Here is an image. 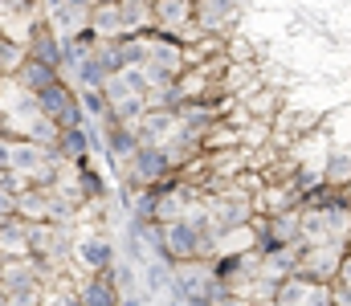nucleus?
Listing matches in <instances>:
<instances>
[{
    "label": "nucleus",
    "mask_w": 351,
    "mask_h": 306,
    "mask_svg": "<svg viewBox=\"0 0 351 306\" xmlns=\"http://www.w3.org/2000/svg\"><path fill=\"white\" fill-rule=\"evenodd\" d=\"M62 4H74V8H94V0H62Z\"/></svg>",
    "instance_id": "nucleus-25"
},
{
    "label": "nucleus",
    "mask_w": 351,
    "mask_h": 306,
    "mask_svg": "<svg viewBox=\"0 0 351 306\" xmlns=\"http://www.w3.org/2000/svg\"><path fill=\"white\" fill-rule=\"evenodd\" d=\"M351 237V201L302 208V241H348Z\"/></svg>",
    "instance_id": "nucleus-2"
},
{
    "label": "nucleus",
    "mask_w": 351,
    "mask_h": 306,
    "mask_svg": "<svg viewBox=\"0 0 351 306\" xmlns=\"http://www.w3.org/2000/svg\"><path fill=\"white\" fill-rule=\"evenodd\" d=\"M241 102H245L250 118H269V123H274V114L286 106V90H282V86H265V82H262L254 94H245Z\"/></svg>",
    "instance_id": "nucleus-16"
},
{
    "label": "nucleus",
    "mask_w": 351,
    "mask_h": 306,
    "mask_svg": "<svg viewBox=\"0 0 351 306\" xmlns=\"http://www.w3.org/2000/svg\"><path fill=\"white\" fill-rule=\"evenodd\" d=\"M8 139H12V135H8ZM49 155H53V147H45V143H33V139H12V160H8V168L33 180V172H37Z\"/></svg>",
    "instance_id": "nucleus-13"
},
{
    "label": "nucleus",
    "mask_w": 351,
    "mask_h": 306,
    "mask_svg": "<svg viewBox=\"0 0 351 306\" xmlns=\"http://www.w3.org/2000/svg\"><path fill=\"white\" fill-rule=\"evenodd\" d=\"M82 306H119L123 303V290L110 282V274H90L86 282L78 286Z\"/></svg>",
    "instance_id": "nucleus-15"
},
{
    "label": "nucleus",
    "mask_w": 351,
    "mask_h": 306,
    "mask_svg": "<svg viewBox=\"0 0 351 306\" xmlns=\"http://www.w3.org/2000/svg\"><path fill=\"white\" fill-rule=\"evenodd\" d=\"M139 306H147V303H139Z\"/></svg>",
    "instance_id": "nucleus-27"
},
{
    "label": "nucleus",
    "mask_w": 351,
    "mask_h": 306,
    "mask_svg": "<svg viewBox=\"0 0 351 306\" xmlns=\"http://www.w3.org/2000/svg\"><path fill=\"white\" fill-rule=\"evenodd\" d=\"M90 29L94 37H127V21H123V4L119 0H102L90 8Z\"/></svg>",
    "instance_id": "nucleus-14"
},
{
    "label": "nucleus",
    "mask_w": 351,
    "mask_h": 306,
    "mask_svg": "<svg viewBox=\"0 0 351 306\" xmlns=\"http://www.w3.org/2000/svg\"><path fill=\"white\" fill-rule=\"evenodd\" d=\"M241 8L245 0H192V21L200 25V33H237V21H241Z\"/></svg>",
    "instance_id": "nucleus-5"
},
{
    "label": "nucleus",
    "mask_w": 351,
    "mask_h": 306,
    "mask_svg": "<svg viewBox=\"0 0 351 306\" xmlns=\"http://www.w3.org/2000/svg\"><path fill=\"white\" fill-rule=\"evenodd\" d=\"M156 257H168V262L217 257V233H213V229H200V225H192L188 216L168 220V225H164V249H160Z\"/></svg>",
    "instance_id": "nucleus-1"
},
{
    "label": "nucleus",
    "mask_w": 351,
    "mask_h": 306,
    "mask_svg": "<svg viewBox=\"0 0 351 306\" xmlns=\"http://www.w3.org/2000/svg\"><path fill=\"white\" fill-rule=\"evenodd\" d=\"M8 160H12V139L0 135V172H8Z\"/></svg>",
    "instance_id": "nucleus-23"
},
{
    "label": "nucleus",
    "mask_w": 351,
    "mask_h": 306,
    "mask_svg": "<svg viewBox=\"0 0 351 306\" xmlns=\"http://www.w3.org/2000/svg\"><path fill=\"white\" fill-rule=\"evenodd\" d=\"M37 106L41 114H49L58 127H86V110H82V99H78V86L74 82H53L49 90L37 94Z\"/></svg>",
    "instance_id": "nucleus-4"
},
{
    "label": "nucleus",
    "mask_w": 351,
    "mask_h": 306,
    "mask_svg": "<svg viewBox=\"0 0 351 306\" xmlns=\"http://www.w3.org/2000/svg\"><path fill=\"white\" fill-rule=\"evenodd\" d=\"M8 216H16V192H8V188H0V225H4Z\"/></svg>",
    "instance_id": "nucleus-22"
},
{
    "label": "nucleus",
    "mask_w": 351,
    "mask_h": 306,
    "mask_svg": "<svg viewBox=\"0 0 351 306\" xmlns=\"http://www.w3.org/2000/svg\"><path fill=\"white\" fill-rule=\"evenodd\" d=\"M41 306H82V294H78V290H62V286H58L53 294H45V298H41Z\"/></svg>",
    "instance_id": "nucleus-21"
},
{
    "label": "nucleus",
    "mask_w": 351,
    "mask_h": 306,
    "mask_svg": "<svg viewBox=\"0 0 351 306\" xmlns=\"http://www.w3.org/2000/svg\"><path fill=\"white\" fill-rule=\"evenodd\" d=\"M78 184H82V196H86V201H106V192H110L106 176H98V172L90 168V160L78 164Z\"/></svg>",
    "instance_id": "nucleus-20"
},
{
    "label": "nucleus",
    "mask_w": 351,
    "mask_h": 306,
    "mask_svg": "<svg viewBox=\"0 0 351 306\" xmlns=\"http://www.w3.org/2000/svg\"><path fill=\"white\" fill-rule=\"evenodd\" d=\"M143 282H147V290L152 294H164V290H172L176 286V262H168V257H147L143 262Z\"/></svg>",
    "instance_id": "nucleus-18"
},
{
    "label": "nucleus",
    "mask_w": 351,
    "mask_h": 306,
    "mask_svg": "<svg viewBox=\"0 0 351 306\" xmlns=\"http://www.w3.org/2000/svg\"><path fill=\"white\" fill-rule=\"evenodd\" d=\"M0 82H4V70H0Z\"/></svg>",
    "instance_id": "nucleus-26"
},
{
    "label": "nucleus",
    "mask_w": 351,
    "mask_h": 306,
    "mask_svg": "<svg viewBox=\"0 0 351 306\" xmlns=\"http://www.w3.org/2000/svg\"><path fill=\"white\" fill-rule=\"evenodd\" d=\"M348 257V241H306L298 257V274L311 282H335Z\"/></svg>",
    "instance_id": "nucleus-3"
},
{
    "label": "nucleus",
    "mask_w": 351,
    "mask_h": 306,
    "mask_svg": "<svg viewBox=\"0 0 351 306\" xmlns=\"http://www.w3.org/2000/svg\"><path fill=\"white\" fill-rule=\"evenodd\" d=\"M25 53L29 58H37V62H49V66H58L62 70V33L41 16L37 25H33V33H29V41H25Z\"/></svg>",
    "instance_id": "nucleus-8"
},
{
    "label": "nucleus",
    "mask_w": 351,
    "mask_h": 306,
    "mask_svg": "<svg viewBox=\"0 0 351 306\" xmlns=\"http://www.w3.org/2000/svg\"><path fill=\"white\" fill-rule=\"evenodd\" d=\"M131 127H135L139 143H168L180 131V110H172V106H147Z\"/></svg>",
    "instance_id": "nucleus-7"
},
{
    "label": "nucleus",
    "mask_w": 351,
    "mask_h": 306,
    "mask_svg": "<svg viewBox=\"0 0 351 306\" xmlns=\"http://www.w3.org/2000/svg\"><path fill=\"white\" fill-rule=\"evenodd\" d=\"M323 180H327L331 188H348L351 184V147H327Z\"/></svg>",
    "instance_id": "nucleus-17"
},
{
    "label": "nucleus",
    "mask_w": 351,
    "mask_h": 306,
    "mask_svg": "<svg viewBox=\"0 0 351 306\" xmlns=\"http://www.w3.org/2000/svg\"><path fill=\"white\" fill-rule=\"evenodd\" d=\"M335 282H343L351 290V249H348V257H343V266H339V278H335Z\"/></svg>",
    "instance_id": "nucleus-24"
},
{
    "label": "nucleus",
    "mask_w": 351,
    "mask_h": 306,
    "mask_svg": "<svg viewBox=\"0 0 351 306\" xmlns=\"http://www.w3.org/2000/svg\"><path fill=\"white\" fill-rule=\"evenodd\" d=\"M106 78H110V74H106V66L94 58V49L78 62V70L70 74V82H74L78 90H102V82H106Z\"/></svg>",
    "instance_id": "nucleus-19"
},
{
    "label": "nucleus",
    "mask_w": 351,
    "mask_h": 306,
    "mask_svg": "<svg viewBox=\"0 0 351 306\" xmlns=\"http://www.w3.org/2000/svg\"><path fill=\"white\" fill-rule=\"evenodd\" d=\"M12 78H16V82H21L33 99H37L41 90H49L53 82H62V70H58V66H49V62H37V58H29V53H25V62H21V70H16Z\"/></svg>",
    "instance_id": "nucleus-11"
},
{
    "label": "nucleus",
    "mask_w": 351,
    "mask_h": 306,
    "mask_svg": "<svg viewBox=\"0 0 351 306\" xmlns=\"http://www.w3.org/2000/svg\"><path fill=\"white\" fill-rule=\"evenodd\" d=\"M0 257H33V220L8 216L0 225Z\"/></svg>",
    "instance_id": "nucleus-9"
},
{
    "label": "nucleus",
    "mask_w": 351,
    "mask_h": 306,
    "mask_svg": "<svg viewBox=\"0 0 351 306\" xmlns=\"http://www.w3.org/2000/svg\"><path fill=\"white\" fill-rule=\"evenodd\" d=\"M53 151H58L66 164H86L90 151H94V135H90L86 127H62Z\"/></svg>",
    "instance_id": "nucleus-12"
},
{
    "label": "nucleus",
    "mask_w": 351,
    "mask_h": 306,
    "mask_svg": "<svg viewBox=\"0 0 351 306\" xmlns=\"http://www.w3.org/2000/svg\"><path fill=\"white\" fill-rule=\"evenodd\" d=\"M74 257H78V266L86 274H106L119 262V249H114V241L106 233H82L74 241Z\"/></svg>",
    "instance_id": "nucleus-6"
},
{
    "label": "nucleus",
    "mask_w": 351,
    "mask_h": 306,
    "mask_svg": "<svg viewBox=\"0 0 351 306\" xmlns=\"http://www.w3.org/2000/svg\"><path fill=\"white\" fill-rule=\"evenodd\" d=\"M156 33L184 37V29H192V0H156Z\"/></svg>",
    "instance_id": "nucleus-10"
}]
</instances>
